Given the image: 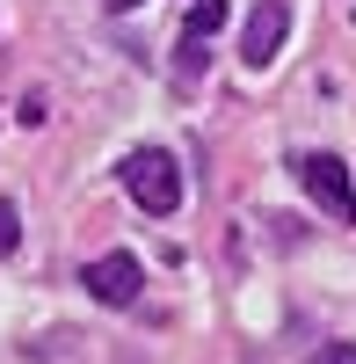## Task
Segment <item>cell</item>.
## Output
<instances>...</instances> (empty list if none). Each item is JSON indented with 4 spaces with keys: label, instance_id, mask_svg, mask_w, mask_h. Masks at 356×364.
<instances>
[{
    "label": "cell",
    "instance_id": "6da1fadb",
    "mask_svg": "<svg viewBox=\"0 0 356 364\" xmlns=\"http://www.w3.org/2000/svg\"><path fill=\"white\" fill-rule=\"evenodd\" d=\"M124 190H131V204L145 211V219H167L174 204H182V168H174V154L167 146H138V154H124Z\"/></svg>",
    "mask_w": 356,
    "mask_h": 364
},
{
    "label": "cell",
    "instance_id": "7a4b0ae2",
    "mask_svg": "<svg viewBox=\"0 0 356 364\" xmlns=\"http://www.w3.org/2000/svg\"><path fill=\"white\" fill-rule=\"evenodd\" d=\"M299 182L313 190V204L328 211L335 226H349V219H356V190H349V168H342L335 154H299Z\"/></svg>",
    "mask_w": 356,
    "mask_h": 364
},
{
    "label": "cell",
    "instance_id": "3957f363",
    "mask_svg": "<svg viewBox=\"0 0 356 364\" xmlns=\"http://www.w3.org/2000/svg\"><path fill=\"white\" fill-rule=\"evenodd\" d=\"M80 291H95L102 306H131V299L145 291V269H138V255H124V248H116V255H95V262L80 269Z\"/></svg>",
    "mask_w": 356,
    "mask_h": 364
},
{
    "label": "cell",
    "instance_id": "277c9868",
    "mask_svg": "<svg viewBox=\"0 0 356 364\" xmlns=\"http://www.w3.org/2000/svg\"><path fill=\"white\" fill-rule=\"evenodd\" d=\"M284 37H291V0H255V15H247V29H240V58H247L255 73L277 66Z\"/></svg>",
    "mask_w": 356,
    "mask_h": 364
},
{
    "label": "cell",
    "instance_id": "5b68a950",
    "mask_svg": "<svg viewBox=\"0 0 356 364\" xmlns=\"http://www.w3.org/2000/svg\"><path fill=\"white\" fill-rule=\"evenodd\" d=\"M226 29V0H196L189 22H182V44H174V66L182 73H204L211 66V37Z\"/></svg>",
    "mask_w": 356,
    "mask_h": 364
},
{
    "label": "cell",
    "instance_id": "8992f818",
    "mask_svg": "<svg viewBox=\"0 0 356 364\" xmlns=\"http://www.w3.org/2000/svg\"><path fill=\"white\" fill-rule=\"evenodd\" d=\"M15 248H22V211L0 197V255H15Z\"/></svg>",
    "mask_w": 356,
    "mask_h": 364
},
{
    "label": "cell",
    "instance_id": "52a82bcc",
    "mask_svg": "<svg viewBox=\"0 0 356 364\" xmlns=\"http://www.w3.org/2000/svg\"><path fill=\"white\" fill-rule=\"evenodd\" d=\"M320 364H356V343H328V350H320Z\"/></svg>",
    "mask_w": 356,
    "mask_h": 364
},
{
    "label": "cell",
    "instance_id": "ba28073f",
    "mask_svg": "<svg viewBox=\"0 0 356 364\" xmlns=\"http://www.w3.org/2000/svg\"><path fill=\"white\" fill-rule=\"evenodd\" d=\"M109 8H116V15H131V8H145V0H109Z\"/></svg>",
    "mask_w": 356,
    "mask_h": 364
}]
</instances>
